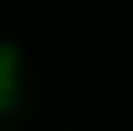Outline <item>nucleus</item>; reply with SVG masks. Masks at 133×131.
I'll list each match as a JSON object with an SVG mask.
<instances>
[{
  "instance_id": "obj_1",
  "label": "nucleus",
  "mask_w": 133,
  "mask_h": 131,
  "mask_svg": "<svg viewBox=\"0 0 133 131\" xmlns=\"http://www.w3.org/2000/svg\"><path fill=\"white\" fill-rule=\"evenodd\" d=\"M22 99V52L15 42L0 40V116H10Z\"/></svg>"
}]
</instances>
